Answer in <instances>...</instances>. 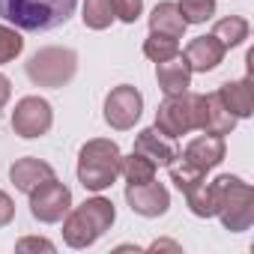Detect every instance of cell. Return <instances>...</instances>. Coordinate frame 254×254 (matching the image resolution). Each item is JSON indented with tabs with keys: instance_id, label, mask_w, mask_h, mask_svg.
<instances>
[{
	"instance_id": "1",
	"label": "cell",
	"mask_w": 254,
	"mask_h": 254,
	"mask_svg": "<svg viewBox=\"0 0 254 254\" xmlns=\"http://www.w3.org/2000/svg\"><path fill=\"white\" fill-rule=\"evenodd\" d=\"M78 0H0V18L18 30H54L69 21Z\"/></svg>"
},
{
	"instance_id": "2",
	"label": "cell",
	"mask_w": 254,
	"mask_h": 254,
	"mask_svg": "<svg viewBox=\"0 0 254 254\" xmlns=\"http://www.w3.org/2000/svg\"><path fill=\"white\" fill-rule=\"evenodd\" d=\"M120 171V153L114 144L108 141H93L90 147L81 150V168H78V177L87 189L99 191V189H108L114 183Z\"/></svg>"
},
{
	"instance_id": "3",
	"label": "cell",
	"mask_w": 254,
	"mask_h": 254,
	"mask_svg": "<svg viewBox=\"0 0 254 254\" xmlns=\"http://www.w3.org/2000/svg\"><path fill=\"white\" fill-rule=\"evenodd\" d=\"M27 75L36 84L60 87V84H66L75 75V54L66 51V48H45V51H39V54L30 57Z\"/></svg>"
},
{
	"instance_id": "4",
	"label": "cell",
	"mask_w": 254,
	"mask_h": 254,
	"mask_svg": "<svg viewBox=\"0 0 254 254\" xmlns=\"http://www.w3.org/2000/svg\"><path fill=\"white\" fill-rule=\"evenodd\" d=\"M191 126H197L194 96H168V102L159 108V132L168 138H180Z\"/></svg>"
},
{
	"instance_id": "5",
	"label": "cell",
	"mask_w": 254,
	"mask_h": 254,
	"mask_svg": "<svg viewBox=\"0 0 254 254\" xmlns=\"http://www.w3.org/2000/svg\"><path fill=\"white\" fill-rule=\"evenodd\" d=\"M12 126H15V132L21 138H39L48 132V126H51V105L45 99H24L18 108H15V117H12Z\"/></svg>"
},
{
	"instance_id": "6",
	"label": "cell",
	"mask_w": 254,
	"mask_h": 254,
	"mask_svg": "<svg viewBox=\"0 0 254 254\" xmlns=\"http://www.w3.org/2000/svg\"><path fill=\"white\" fill-rule=\"evenodd\" d=\"M141 117V93L135 87H117L108 96L105 105V120L114 126V129H129V126Z\"/></svg>"
},
{
	"instance_id": "7",
	"label": "cell",
	"mask_w": 254,
	"mask_h": 254,
	"mask_svg": "<svg viewBox=\"0 0 254 254\" xmlns=\"http://www.w3.org/2000/svg\"><path fill=\"white\" fill-rule=\"evenodd\" d=\"M194 114H197V126L206 129V135H227L236 123V117L221 105L218 93L215 96H194Z\"/></svg>"
},
{
	"instance_id": "8",
	"label": "cell",
	"mask_w": 254,
	"mask_h": 254,
	"mask_svg": "<svg viewBox=\"0 0 254 254\" xmlns=\"http://www.w3.org/2000/svg\"><path fill=\"white\" fill-rule=\"evenodd\" d=\"M66 209H69V189H63L60 183H54V177L45 180L42 189H39V194L33 197V215L42 218V221H54Z\"/></svg>"
},
{
	"instance_id": "9",
	"label": "cell",
	"mask_w": 254,
	"mask_h": 254,
	"mask_svg": "<svg viewBox=\"0 0 254 254\" xmlns=\"http://www.w3.org/2000/svg\"><path fill=\"white\" fill-rule=\"evenodd\" d=\"M126 197H129L132 209H138L141 215H159V212L168 209V191L159 183H153V180L132 183L129 191H126Z\"/></svg>"
},
{
	"instance_id": "10",
	"label": "cell",
	"mask_w": 254,
	"mask_h": 254,
	"mask_svg": "<svg viewBox=\"0 0 254 254\" xmlns=\"http://www.w3.org/2000/svg\"><path fill=\"white\" fill-rule=\"evenodd\" d=\"M114 221V206L108 203V200H90V203H84L75 215H72V221H69V230H78V227H90V236L96 239L108 224Z\"/></svg>"
},
{
	"instance_id": "11",
	"label": "cell",
	"mask_w": 254,
	"mask_h": 254,
	"mask_svg": "<svg viewBox=\"0 0 254 254\" xmlns=\"http://www.w3.org/2000/svg\"><path fill=\"white\" fill-rule=\"evenodd\" d=\"M221 54H224V45H221L215 36H200V39H194V42L186 48L189 69H194V72L215 69V66L221 63Z\"/></svg>"
},
{
	"instance_id": "12",
	"label": "cell",
	"mask_w": 254,
	"mask_h": 254,
	"mask_svg": "<svg viewBox=\"0 0 254 254\" xmlns=\"http://www.w3.org/2000/svg\"><path fill=\"white\" fill-rule=\"evenodd\" d=\"M189 75H191L189 60L180 57V54H174V57H168V60L159 63V84H162V90H165L168 96H180V93H186V87H189Z\"/></svg>"
},
{
	"instance_id": "13",
	"label": "cell",
	"mask_w": 254,
	"mask_h": 254,
	"mask_svg": "<svg viewBox=\"0 0 254 254\" xmlns=\"http://www.w3.org/2000/svg\"><path fill=\"white\" fill-rule=\"evenodd\" d=\"M224 156V144H221V135H206V138H194L186 150V162L194 165L197 171H206L212 165H218Z\"/></svg>"
},
{
	"instance_id": "14",
	"label": "cell",
	"mask_w": 254,
	"mask_h": 254,
	"mask_svg": "<svg viewBox=\"0 0 254 254\" xmlns=\"http://www.w3.org/2000/svg\"><path fill=\"white\" fill-rule=\"evenodd\" d=\"M150 24H153V33H165V36H174V39H180L183 30H186V18H183V12H180L177 3H162V6H156Z\"/></svg>"
},
{
	"instance_id": "15",
	"label": "cell",
	"mask_w": 254,
	"mask_h": 254,
	"mask_svg": "<svg viewBox=\"0 0 254 254\" xmlns=\"http://www.w3.org/2000/svg\"><path fill=\"white\" fill-rule=\"evenodd\" d=\"M221 105L233 114V117H248L251 114V84L248 81H236V84H224L218 90Z\"/></svg>"
},
{
	"instance_id": "16",
	"label": "cell",
	"mask_w": 254,
	"mask_h": 254,
	"mask_svg": "<svg viewBox=\"0 0 254 254\" xmlns=\"http://www.w3.org/2000/svg\"><path fill=\"white\" fill-rule=\"evenodd\" d=\"M138 153L147 156L153 165H171V162L177 159V150H174L171 144H165L156 129L141 132V138H138Z\"/></svg>"
},
{
	"instance_id": "17",
	"label": "cell",
	"mask_w": 254,
	"mask_h": 254,
	"mask_svg": "<svg viewBox=\"0 0 254 254\" xmlns=\"http://www.w3.org/2000/svg\"><path fill=\"white\" fill-rule=\"evenodd\" d=\"M51 180L54 174H51V168L48 165H42V162H36V159H24V162H18V165H12V180L18 183V189H24V191H33L39 183L36 180Z\"/></svg>"
},
{
	"instance_id": "18",
	"label": "cell",
	"mask_w": 254,
	"mask_h": 254,
	"mask_svg": "<svg viewBox=\"0 0 254 254\" xmlns=\"http://www.w3.org/2000/svg\"><path fill=\"white\" fill-rule=\"evenodd\" d=\"M245 33H248V24L242 18H227V21H218L215 24V33L212 36L227 48V45H239L245 39Z\"/></svg>"
},
{
	"instance_id": "19",
	"label": "cell",
	"mask_w": 254,
	"mask_h": 254,
	"mask_svg": "<svg viewBox=\"0 0 254 254\" xmlns=\"http://www.w3.org/2000/svg\"><path fill=\"white\" fill-rule=\"evenodd\" d=\"M111 12H114L111 9V0H87V3H84V24L102 30V27L111 24V18H114Z\"/></svg>"
},
{
	"instance_id": "20",
	"label": "cell",
	"mask_w": 254,
	"mask_h": 254,
	"mask_svg": "<svg viewBox=\"0 0 254 254\" xmlns=\"http://www.w3.org/2000/svg\"><path fill=\"white\" fill-rule=\"evenodd\" d=\"M144 51H147V57H153V60L162 63V60H168V57L177 54V39H174V36H165V33H153V36L147 39Z\"/></svg>"
},
{
	"instance_id": "21",
	"label": "cell",
	"mask_w": 254,
	"mask_h": 254,
	"mask_svg": "<svg viewBox=\"0 0 254 254\" xmlns=\"http://www.w3.org/2000/svg\"><path fill=\"white\" fill-rule=\"evenodd\" d=\"M153 168H156V165H153L147 156H141V153H138V156H132L129 162L123 165L126 177H129L132 183H147V180H153Z\"/></svg>"
},
{
	"instance_id": "22",
	"label": "cell",
	"mask_w": 254,
	"mask_h": 254,
	"mask_svg": "<svg viewBox=\"0 0 254 254\" xmlns=\"http://www.w3.org/2000/svg\"><path fill=\"white\" fill-rule=\"evenodd\" d=\"M215 9V0H183L180 3V12L186 15V24L189 21H206Z\"/></svg>"
},
{
	"instance_id": "23",
	"label": "cell",
	"mask_w": 254,
	"mask_h": 254,
	"mask_svg": "<svg viewBox=\"0 0 254 254\" xmlns=\"http://www.w3.org/2000/svg\"><path fill=\"white\" fill-rule=\"evenodd\" d=\"M21 36L18 33H12V30H6V27H0V63H6V60H12L18 51H21Z\"/></svg>"
},
{
	"instance_id": "24",
	"label": "cell",
	"mask_w": 254,
	"mask_h": 254,
	"mask_svg": "<svg viewBox=\"0 0 254 254\" xmlns=\"http://www.w3.org/2000/svg\"><path fill=\"white\" fill-rule=\"evenodd\" d=\"M111 9L123 21H135L141 15V0H111Z\"/></svg>"
},
{
	"instance_id": "25",
	"label": "cell",
	"mask_w": 254,
	"mask_h": 254,
	"mask_svg": "<svg viewBox=\"0 0 254 254\" xmlns=\"http://www.w3.org/2000/svg\"><path fill=\"white\" fill-rule=\"evenodd\" d=\"M6 99H9V81L0 75V108H3V102H6Z\"/></svg>"
}]
</instances>
